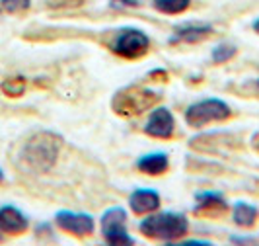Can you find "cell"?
Instances as JSON below:
<instances>
[{"mask_svg": "<svg viewBox=\"0 0 259 246\" xmlns=\"http://www.w3.org/2000/svg\"><path fill=\"white\" fill-rule=\"evenodd\" d=\"M63 149V137L53 131L33 133L22 147L18 162L29 174H47L57 164Z\"/></svg>", "mask_w": 259, "mask_h": 246, "instance_id": "1", "label": "cell"}, {"mask_svg": "<svg viewBox=\"0 0 259 246\" xmlns=\"http://www.w3.org/2000/svg\"><path fill=\"white\" fill-rule=\"evenodd\" d=\"M139 231L150 240L174 242L189 233V221L183 213H178V211H162V213L148 215L146 219L141 221Z\"/></svg>", "mask_w": 259, "mask_h": 246, "instance_id": "2", "label": "cell"}, {"mask_svg": "<svg viewBox=\"0 0 259 246\" xmlns=\"http://www.w3.org/2000/svg\"><path fill=\"white\" fill-rule=\"evenodd\" d=\"M162 100L160 92L146 88V86H125L117 90L111 98V110L119 117H137L143 116L150 108H154Z\"/></svg>", "mask_w": 259, "mask_h": 246, "instance_id": "3", "label": "cell"}, {"mask_svg": "<svg viewBox=\"0 0 259 246\" xmlns=\"http://www.w3.org/2000/svg\"><path fill=\"white\" fill-rule=\"evenodd\" d=\"M232 116L230 106L221 98H205L201 102H195L185 110V121L193 129H203L208 123L224 121Z\"/></svg>", "mask_w": 259, "mask_h": 246, "instance_id": "4", "label": "cell"}, {"mask_svg": "<svg viewBox=\"0 0 259 246\" xmlns=\"http://www.w3.org/2000/svg\"><path fill=\"white\" fill-rule=\"evenodd\" d=\"M148 49H150V38L137 27L121 29L111 45V51L123 59H141L148 53Z\"/></svg>", "mask_w": 259, "mask_h": 246, "instance_id": "5", "label": "cell"}, {"mask_svg": "<svg viewBox=\"0 0 259 246\" xmlns=\"http://www.w3.org/2000/svg\"><path fill=\"white\" fill-rule=\"evenodd\" d=\"M102 234L105 242L113 246H133L135 240L127 233V213L121 207L107 209L102 215Z\"/></svg>", "mask_w": 259, "mask_h": 246, "instance_id": "6", "label": "cell"}, {"mask_svg": "<svg viewBox=\"0 0 259 246\" xmlns=\"http://www.w3.org/2000/svg\"><path fill=\"white\" fill-rule=\"evenodd\" d=\"M55 223L61 231L78 236V238H86L94 233V217L88 213H72V211H59L55 215Z\"/></svg>", "mask_w": 259, "mask_h": 246, "instance_id": "7", "label": "cell"}, {"mask_svg": "<svg viewBox=\"0 0 259 246\" xmlns=\"http://www.w3.org/2000/svg\"><path fill=\"white\" fill-rule=\"evenodd\" d=\"M193 213L203 219H221L228 213V201L221 194L201 192V194H195Z\"/></svg>", "mask_w": 259, "mask_h": 246, "instance_id": "8", "label": "cell"}, {"mask_svg": "<svg viewBox=\"0 0 259 246\" xmlns=\"http://www.w3.org/2000/svg\"><path fill=\"white\" fill-rule=\"evenodd\" d=\"M176 131V119L168 108H156L144 125V133L154 139H171Z\"/></svg>", "mask_w": 259, "mask_h": 246, "instance_id": "9", "label": "cell"}, {"mask_svg": "<svg viewBox=\"0 0 259 246\" xmlns=\"http://www.w3.org/2000/svg\"><path fill=\"white\" fill-rule=\"evenodd\" d=\"M29 227L27 217L14 205H4L0 207V233L8 236H20L24 234Z\"/></svg>", "mask_w": 259, "mask_h": 246, "instance_id": "10", "label": "cell"}, {"mask_svg": "<svg viewBox=\"0 0 259 246\" xmlns=\"http://www.w3.org/2000/svg\"><path fill=\"white\" fill-rule=\"evenodd\" d=\"M214 33V27L210 24H183L174 29L171 38H169V45H176V43H197V41H203L208 36Z\"/></svg>", "mask_w": 259, "mask_h": 246, "instance_id": "11", "label": "cell"}, {"mask_svg": "<svg viewBox=\"0 0 259 246\" xmlns=\"http://www.w3.org/2000/svg\"><path fill=\"white\" fill-rule=\"evenodd\" d=\"M129 207L137 215L152 213V211H156V209L160 207V195H158L156 190H150V188L135 190L129 197Z\"/></svg>", "mask_w": 259, "mask_h": 246, "instance_id": "12", "label": "cell"}, {"mask_svg": "<svg viewBox=\"0 0 259 246\" xmlns=\"http://www.w3.org/2000/svg\"><path fill=\"white\" fill-rule=\"evenodd\" d=\"M137 168L146 176H162L169 168V156L166 153H148L137 160Z\"/></svg>", "mask_w": 259, "mask_h": 246, "instance_id": "13", "label": "cell"}, {"mask_svg": "<svg viewBox=\"0 0 259 246\" xmlns=\"http://www.w3.org/2000/svg\"><path fill=\"white\" fill-rule=\"evenodd\" d=\"M257 209L251 203H244V201H238L232 209V221L238 227H244V229H251L255 223H257Z\"/></svg>", "mask_w": 259, "mask_h": 246, "instance_id": "14", "label": "cell"}, {"mask_svg": "<svg viewBox=\"0 0 259 246\" xmlns=\"http://www.w3.org/2000/svg\"><path fill=\"white\" fill-rule=\"evenodd\" d=\"M154 10L160 14H168V16H176V14L185 12L191 6V0H154L152 2Z\"/></svg>", "mask_w": 259, "mask_h": 246, "instance_id": "15", "label": "cell"}, {"mask_svg": "<svg viewBox=\"0 0 259 246\" xmlns=\"http://www.w3.org/2000/svg\"><path fill=\"white\" fill-rule=\"evenodd\" d=\"M27 88V82L24 77H10L0 84V90L8 98H20Z\"/></svg>", "mask_w": 259, "mask_h": 246, "instance_id": "16", "label": "cell"}, {"mask_svg": "<svg viewBox=\"0 0 259 246\" xmlns=\"http://www.w3.org/2000/svg\"><path fill=\"white\" fill-rule=\"evenodd\" d=\"M236 53H238V47H236L234 43L222 41V43H219V45L212 49L210 61H212L214 65H222V63H228L230 59H234V57H236Z\"/></svg>", "mask_w": 259, "mask_h": 246, "instance_id": "17", "label": "cell"}, {"mask_svg": "<svg viewBox=\"0 0 259 246\" xmlns=\"http://www.w3.org/2000/svg\"><path fill=\"white\" fill-rule=\"evenodd\" d=\"M31 0H0V12L6 14H20L29 10Z\"/></svg>", "mask_w": 259, "mask_h": 246, "instance_id": "18", "label": "cell"}, {"mask_svg": "<svg viewBox=\"0 0 259 246\" xmlns=\"http://www.w3.org/2000/svg\"><path fill=\"white\" fill-rule=\"evenodd\" d=\"M109 6L113 10H125V8H139L141 0H109Z\"/></svg>", "mask_w": 259, "mask_h": 246, "instance_id": "19", "label": "cell"}, {"mask_svg": "<svg viewBox=\"0 0 259 246\" xmlns=\"http://www.w3.org/2000/svg\"><path fill=\"white\" fill-rule=\"evenodd\" d=\"M55 8H78L84 4V0H47Z\"/></svg>", "mask_w": 259, "mask_h": 246, "instance_id": "20", "label": "cell"}, {"mask_svg": "<svg viewBox=\"0 0 259 246\" xmlns=\"http://www.w3.org/2000/svg\"><path fill=\"white\" fill-rule=\"evenodd\" d=\"M148 77H150V80H160L162 84H166V82H168V80H169L168 73H166L164 68H156L154 73H150Z\"/></svg>", "mask_w": 259, "mask_h": 246, "instance_id": "21", "label": "cell"}, {"mask_svg": "<svg viewBox=\"0 0 259 246\" xmlns=\"http://www.w3.org/2000/svg\"><path fill=\"white\" fill-rule=\"evenodd\" d=\"M247 94H251V96H259V78L255 80H251V82H247Z\"/></svg>", "mask_w": 259, "mask_h": 246, "instance_id": "22", "label": "cell"}, {"mask_svg": "<svg viewBox=\"0 0 259 246\" xmlns=\"http://www.w3.org/2000/svg\"><path fill=\"white\" fill-rule=\"evenodd\" d=\"M251 27H253V31H255V33H259V18L251 24Z\"/></svg>", "mask_w": 259, "mask_h": 246, "instance_id": "23", "label": "cell"}, {"mask_svg": "<svg viewBox=\"0 0 259 246\" xmlns=\"http://www.w3.org/2000/svg\"><path fill=\"white\" fill-rule=\"evenodd\" d=\"M255 143H259V133H255V135H253V139H251V145H255ZM255 151H259V147L255 149Z\"/></svg>", "mask_w": 259, "mask_h": 246, "instance_id": "24", "label": "cell"}, {"mask_svg": "<svg viewBox=\"0 0 259 246\" xmlns=\"http://www.w3.org/2000/svg\"><path fill=\"white\" fill-rule=\"evenodd\" d=\"M2 182H4V170L0 168V184H2Z\"/></svg>", "mask_w": 259, "mask_h": 246, "instance_id": "25", "label": "cell"}, {"mask_svg": "<svg viewBox=\"0 0 259 246\" xmlns=\"http://www.w3.org/2000/svg\"><path fill=\"white\" fill-rule=\"evenodd\" d=\"M0 240H2V233H0Z\"/></svg>", "mask_w": 259, "mask_h": 246, "instance_id": "26", "label": "cell"}]
</instances>
